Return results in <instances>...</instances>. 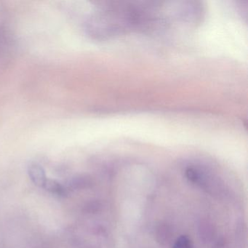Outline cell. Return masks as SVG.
Instances as JSON below:
<instances>
[{"label":"cell","mask_w":248,"mask_h":248,"mask_svg":"<svg viewBox=\"0 0 248 248\" xmlns=\"http://www.w3.org/2000/svg\"><path fill=\"white\" fill-rule=\"evenodd\" d=\"M178 26L172 2L107 1L97 2L87 18L86 34L93 40H111Z\"/></svg>","instance_id":"cell-1"},{"label":"cell","mask_w":248,"mask_h":248,"mask_svg":"<svg viewBox=\"0 0 248 248\" xmlns=\"http://www.w3.org/2000/svg\"><path fill=\"white\" fill-rule=\"evenodd\" d=\"M28 170L30 178L32 180L33 182L39 186L44 188L47 182V178L43 167L40 166L38 164L32 163L29 166Z\"/></svg>","instance_id":"cell-2"},{"label":"cell","mask_w":248,"mask_h":248,"mask_svg":"<svg viewBox=\"0 0 248 248\" xmlns=\"http://www.w3.org/2000/svg\"><path fill=\"white\" fill-rule=\"evenodd\" d=\"M45 188L48 190L50 192L55 194H64L65 189L62 184H59L57 181L47 178V182L44 186Z\"/></svg>","instance_id":"cell-3"},{"label":"cell","mask_w":248,"mask_h":248,"mask_svg":"<svg viewBox=\"0 0 248 248\" xmlns=\"http://www.w3.org/2000/svg\"><path fill=\"white\" fill-rule=\"evenodd\" d=\"M5 39L3 34L0 32V53H2L5 47Z\"/></svg>","instance_id":"cell-4"}]
</instances>
